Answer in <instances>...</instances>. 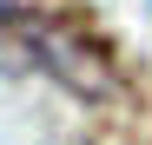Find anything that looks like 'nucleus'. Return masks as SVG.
<instances>
[{
	"label": "nucleus",
	"instance_id": "obj_1",
	"mask_svg": "<svg viewBox=\"0 0 152 145\" xmlns=\"http://www.w3.org/2000/svg\"><path fill=\"white\" fill-rule=\"evenodd\" d=\"M0 20H7V27H13V40H27V46H33V53L53 66V72H60L66 86L93 92V99L113 86L106 53H99V46H93L80 27H66V20H46V13H13V7H0Z\"/></svg>",
	"mask_w": 152,
	"mask_h": 145
}]
</instances>
